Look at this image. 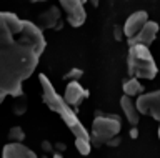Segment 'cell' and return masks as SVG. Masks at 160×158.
<instances>
[{
	"label": "cell",
	"mask_w": 160,
	"mask_h": 158,
	"mask_svg": "<svg viewBox=\"0 0 160 158\" xmlns=\"http://www.w3.org/2000/svg\"><path fill=\"white\" fill-rule=\"evenodd\" d=\"M122 90H123V95L135 98V97L142 95V92H143V85L138 82V78H135V77H130L128 80H125V82H123V85H122Z\"/></svg>",
	"instance_id": "obj_13"
},
{
	"label": "cell",
	"mask_w": 160,
	"mask_h": 158,
	"mask_svg": "<svg viewBox=\"0 0 160 158\" xmlns=\"http://www.w3.org/2000/svg\"><path fill=\"white\" fill-rule=\"evenodd\" d=\"M60 7L63 8V12L67 13V22L73 28L82 27L85 20H87V12L83 8L82 0H58Z\"/></svg>",
	"instance_id": "obj_6"
},
{
	"label": "cell",
	"mask_w": 160,
	"mask_h": 158,
	"mask_svg": "<svg viewBox=\"0 0 160 158\" xmlns=\"http://www.w3.org/2000/svg\"><path fill=\"white\" fill-rule=\"evenodd\" d=\"M127 65L130 77L143 78V80H152L157 77V63H155L148 47L145 45H130Z\"/></svg>",
	"instance_id": "obj_3"
},
{
	"label": "cell",
	"mask_w": 160,
	"mask_h": 158,
	"mask_svg": "<svg viewBox=\"0 0 160 158\" xmlns=\"http://www.w3.org/2000/svg\"><path fill=\"white\" fill-rule=\"evenodd\" d=\"M45 45L37 23L0 12V93L23 95V82L35 72Z\"/></svg>",
	"instance_id": "obj_1"
},
{
	"label": "cell",
	"mask_w": 160,
	"mask_h": 158,
	"mask_svg": "<svg viewBox=\"0 0 160 158\" xmlns=\"http://www.w3.org/2000/svg\"><path fill=\"white\" fill-rule=\"evenodd\" d=\"M53 158H63V156L60 155V153H55V155H53Z\"/></svg>",
	"instance_id": "obj_22"
},
{
	"label": "cell",
	"mask_w": 160,
	"mask_h": 158,
	"mask_svg": "<svg viewBox=\"0 0 160 158\" xmlns=\"http://www.w3.org/2000/svg\"><path fill=\"white\" fill-rule=\"evenodd\" d=\"M157 135H158V138H160V122H158V130H157Z\"/></svg>",
	"instance_id": "obj_24"
},
{
	"label": "cell",
	"mask_w": 160,
	"mask_h": 158,
	"mask_svg": "<svg viewBox=\"0 0 160 158\" xmlns=\"http://www.w3.org/2000/svg\"><path fill=\"white\" fill-rule=\"evenodd\" d=\"M130 136H132V138H137V136H138V130H137V127H132V130H130Z\"/></svg>",
	"instance_id": "obj_19"
},
{
	"label": "cell",
	"mask_w": 160,
	"mask_h": 158,
	"mask_svg": "<svg viewBox=\"0 0 160 158\" xmlns=\"http://www.w3.org/2000/svg\"><path fill=\"white\" fill-rule=\"evenodd\" d=\"M135 103L140 115H150L153 120L160 122V90L142 93L137 97Z\"/></svg>",
	"instance_id": "obj_5"
},
{
	"label": "cell",
	"mask_w": 160,
	"mask_h": 158,
	"mask_svg": "<svg viewBox=\"0 0 160 158\" xmlns=\"http://www.w3.org/2000/svg\"><path fill=\"white\" fill-rule=\"evenodd\" d=\"M82 75H83V72L80 70V68H70V70L63 75V78L68 80V82H77V80H80Z\"/></svg>",
	"instance_id": "obj_17"
},
{
	"label": "cell",
	"mask_w": 160,
	"mask_h": 158,
	"mask_svg": "<svg viewBox=\"0 0 160 158\" xmlns=\"http://www.w3.org/2000/svg\"><path fill=\"white\" fill-rule=\"evenodd\" d=\"M148 22V13L145 10H138V12H133L127 20H125V25H123V32L128 38L135 37L137 33L142 30V27Z\"/></svg>",
	"instance_id": "obj_8"
},
{
	"label": "cell",
	"mask_w": 160,
	"mask_h": 158,
	"mask_svg": "<svg viewBox=\"0 0 160 158\" xmlns=\"http://www.w3.org/2000/svg\"><path fill=\"white\" fill-rule=\"evenodd\" d=\"M32 3H37V2H45V0H30Z\"/></svg>",
	"instance_id": "obj_23"
},
{
	"label": "cell",
	"mask_w": 160,
	"mask_h": 158,
	"mask_svg": "<svg viewBox=\"0 0 160 158\" xmlns=\"http://www.w3.org/2000/svg\"><path fill=\"white\" fill-rule=\"evenodd\" d=\"M8 140H10V143H23L25 133L22 130V127H12V128H10Z\"/></svg>",
	"instance_id": "obj_16"
},
{
	"label": "cell",
	"mask_w": 160,
	"mask_h": 158,
	"mask_svg": "<svg viewBox=\"0 0 160 158\" xmlns=\"http://www.w3.org/2000/svg\"><path fill=\"white\" fill-rule=\"evenodd\" d=\"M40 80V87H42V98L45 102V105H47L52 112L58 113V117L63 120V123L70 128V132L75 135V138H92L90 136V133L87 132V128L82 125V122L78 120L77 113L72 110V107L68 105L67 102H65L63 97H60L57 90L53 88V85L50 83V80L47 77L40 75L38 77Z\"/></svg>",
	"instance_id": "obj_2"
},
{
	"label": "cell",
	"mask_w": 160,
	"mask_h": 158,
	"mask_svg": "<svg viewBox=\"0 0 160 158\" xmlns=\"http://www.w3.org/2000/svg\"><path fill=\"white\" fill-rule=\"evenodd\" d=\"M88 97V93H87V90L80 85L78 82H68L67 83V87H65V95H63V98H65V102L68 103L70 107H80V103H82L85 98Z\"/></svg>",
	"instance_id": "obj_9"
},
{
	"label": "cell",
	"mask_w": 160,
	"mask_h": 158,
	"mask_svg": "<svg viewBox=\"0 0 160 158\" xmlns=\"http://www.w3.org/2000/svg\"><path fill=\"white\" fill-rule=\"evenodd\" d=\"M88 2H90V3H92V5H93V7H97V5H98V0H88Z\"/></svg>",
	"instance_id": "obj_21"
},
{
	"label": "cell",
	"mask_w": 160,
	"mask_h": 158,
	"mask_svg": "<svg viewBox=\"0 0 160 158\" xmlns=\"http://www.w3.org/2000/svg\"><path fill=\"white\" fill-rule=\"evenodd\" d=\"M2 158H38L35 153L27 148L23 143H7L3 146Z\"/></svg>",
	"instance_id": "obj_10"
},
{
	"label": "cell",
	"mask_w": 160,
	"mask_h": 158,
	"mask_svg": "<svg viewBox=\"0 0 160 158\" xmlns=\"http://www.w3.org/2000/svg\"><path fill=\"white\" fill-rule=\"evenodd\" d=\"M82 2H83V3H85V2H88V0H82Z\"/></svg>",
	"instance_id": "obj_25"
},
{
	"label": "cell",
	"mask_w": 160,
	"mask_h": 158,
	"mask_svg": "<svg viewBox=\"0 0 160 158\" xmlns=\"http://www.w3.org/2000/svg\"><path fill=\"white\" fill-rule=\"evenodd\" d=\"M158 23L157 22H152L148 20L145 25L142 27V30H140L135 37L128 38V47L130 45H145V47H150L155 40V37H157L158 33Z\"/></svg>",
	"instance_id": "obj_7"
},
{
	"label": "cell",
	"mask_w": 160,
	"mask_h": 158,
	"mask_svg": "<svg viewBox=\"0 0 160 158\" xmlns=\"http://www.w3.org/2000/svg\"><path fill=\"white\" fill-rule=\"evenodd\" d=\"M60 22V10L57 7H50L43 10L37 18V27L40 28H53L57 27Z\"/></svg>",
	"instance_id": "obj_12"
},
{
	"label": "cell",
	"mask_w": 160,
	"mask_h": 158,
	"mask_svg": "<svg viewBox=\"0 0 160 158\" xmlns=\"http://www.w3.org/2000/svg\"><path fill=\"white\" fill-rule=\"evenodd\" d=\"M120 107H122V112H123L125 118H127V122L132 127H137L140 122V112L137 108V103L133 102V98L123 95L120 98Z\"/></svg>",
	"instance_id": "obj_11"
},
{
	"label": "cell",
	"mask_w": 160,
	"mask_h": 158,
	"mask_svg": "<svg viewBox=\"0 0 160 158\" xmlns=\"http://www.w3.org/2000/svg\"><path fill=\"white\" fill-rule=\"evenodd\" d=\"M75 148L80 155L87 156L92 151V145H90V138H75Z\"/></svg>",
	"instance_id": "obj_15"
},
{
	"label": "cell",
	"mask_w": 160,
	"mask_h": 158,
	"mask_svg": "<svg viewBox=\"0 0 160 158\" xmlns=\"http://www.w3.org/2000/svg\"><path fill=\"white\" fill-rule=\"evenodd\" d=\"M122 123L115 115H97L92 123V136L97 143H107L108 140L118 136Z\"/></svg>",
	"instance_id": "obj_4"
},
{
	"label": "cell",
	"mask_w": 160,
	"mask_h": 158,
	"mask_svg": "<svg viewBox=\"0 0 160 158\" xmlns=\"http://www.w3.org/2000/svg\"><path fill=\"white\" fill-rule=\"evenodd\" d=\"M5 98H7V95H5V93H0V105L3 103V100H5Z\"/></svg>",
	"instance_id": "obj_20"
},
{
	"label": "cell",
	"mask_w": 160,
	"mask_h": 158,
	"mask_svg": "<svg viewBox=\"0 0 160 158\" xmlns=\"http://www.w3.org/2000/svg\"><path fill=\"white\" fill-rule=\"evenodd\" d=\"M27 108H28L27 97H25V95H18V97H15L13 105H12V112L15 113V115H23V113L27 112Z\"/></svg>",
	"instance_id": "obj_14"
},
{
	"label": "cell",
	"mask_w": 160,
	"mask_h": 158,
	"mask_svg": "<svg viewBox=\"0 0 160 158\" xmlns=\"http://www.w3.org/2000/svg\"><path fill=\"white\" fill-rule=\"evenodd\" d=\"M123 35H125L123 27L115 25V27H113V37H115V40H122V37H123Z\"/></svg>",
	"instance_id": "obj_18"
}]
</instances>
